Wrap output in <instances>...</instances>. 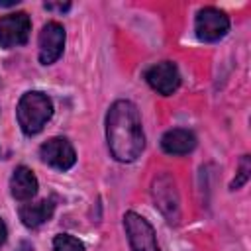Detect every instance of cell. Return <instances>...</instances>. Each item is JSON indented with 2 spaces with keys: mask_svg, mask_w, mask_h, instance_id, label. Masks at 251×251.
<instances>
[{
  "mask_svg": "<svg viewBox=\"0 0 251 251\" xmlns=\"http://www.w3.org/2000/svg\"><path fill=\"white\" fill-rule=\"evenodd\" d=\"M106 141L112 157L120 163L135 161L143 147L145 135L139 110L129 100H116L106 114Z\"/></svg>",
  "mask_w": 251,
  "mask_h": 251,
  "instance_id": "1",
  "label": "cell"
},
{
  "mask_svg": "<svg viewBox=\"0 0 251 251\" xmlns=\"http://www.w3.org/2000/svg\"><path fill=\"white\" fill-rule=\"evenodd\" d=\"M16 114H18V124L22 127V131L25 135H35L51 120L53 102L47 94H43L39 90H29L20 98Z\"/></svg>",
  "mask_w": 251,
  "mask_h": 251,
  "instance_id": "2",
  "label": "cell"
},
{
  "mask_svg": "<svg viewBox=\"0 0 251 251\" xmlns=\"http://www.w3.org/2000/svg\"><path fill=\"white\" fill-rule=\"evenodd\" d=\"M124 227H126V235L131 251H161L155 237V229L143 216L135 212H126Z\"/></svg>",
  "mask_w": 251,
  "mask_h": 251,
  "instance_id": "3",
  "label": "cell"
},
{
  "mask_svg": "<svg viewBox=\"0 0 251 251\" xmlns=\"http://www.w3.org/2000/svg\"><path fill=\"white\" fill-rule=\"evenodd\" d=\"M194 29L200 41L212 43L222 39L227 29H229V18L226 16V12L218 10V8H202L196 14V22H194Z\"/></svg>",
  "mask_w": 251,
  "mask_h": 251,
  "instance_id": "4",
  "label": "cell"
},
{
  "mask_svg": "<svg viewBox=\"0 0 251 251\" xmlns=\"http://www.w3.org/2000/svg\"><path fill=\"white\" fill-rule=\"evenodd\" d=\"M151 192H153L155 206L161 210V214L167 218V222L176 224L180 218V210H178V194L175 188V180L167 173H163L153 180Z\"/></svg>",
  "mask_w": 251,
  "mask_h": 251,
  "instance_id": "5",
  "label": "cell"
},
{
  "mask_svg": "<svg viewBox=\"0 0 251 251\" xmlns=\"http://www.w3.org/2000/svg\"><path fill=\"white\" fill-rule=\"evenodd\" d=\"M31 22L25 12H16L0 18V45L4 49L24 45L29 37Z\"/></svg>",
  "mask_w": 251,
  "mask_h": 251,
  "instance_id": "6",
  "label": "cell"
},
{
  "mask_svg": "<svg viewBox=\"0 0 251 251\" xmlns=\"http://www.w3.org/2000/svg\"><path fill=\"white\" fill-rule=\"evenodd\" d=\"M39 61L43 65L55 63L65 47V27L59 22H47L39 31Z\"/></svg>",
  "mask_w": 251,
  "mask_h": 251,
  "instance_id": "7",
  "label": "cell"
},
{
  "mask_svg": "<svg viewBox=\"0 0 251 251\" xmlns=\"http://www.w3.org/2000/svg\"><path fill=\"white\" fill-rule=\"evenodd\" d=\"M143 76H145L147 84L163 96L173 94L180 84V73H178L176 65L171 61H161V63L151 65Z\"/></svg>",
  "mask_w": 251,
  "mask_h": 251,
  "instance_id": "8",
  "label": "cell"
},
{
  "mask_svg": "<svg viewBox=\"0 0 251 251\" xmlns=\"http://www.w3.org/2000/svg\"><path fill=\"white\" fill-rule=\"evenodd\" d=\"M39 157H41L43 163H47L49 167L59 169V171L71 169L75 165V161H76L75 149H73V145L65 137H51V139H47L39 147Z\"/></svg>",
  "mask_w": 251,
  "mask_h": 251,
  "instance_id": "9",
  "label": "cell"
},
{
  "mask_svg": "<svg viewBox=\"0 0 251 251\" xmlns=\"http://www.w3.org/2000/svg\"><path fill=\"white\" fill-rule=\"evenodd\" d=\"M10 192L20 202L31 200L37 192V178H35L33 171L24 165L16 167L12 173V178H10Z\"/></svg>",
  "mask_w": 251,
  "mask_h": 251,
  "instance_id": "10",
  "label": "cell"
},
{
  "mask_svg": "<svg viewBox=\"0 0 251 251\" xmlns=\"http://www.w3.org/2000/svg\"><path fill=\"white\" fill-rule=\"evenodd\" d=\"M53 212H55V202L51 198H45V200H39V202L24 204L20 208V220L25 227L33 229V227H39L45 222H49Z\"/></svg>",
  "mask_w": 251,
  "mask_h": 251,
  "instance_id": "11",
  "label": "cell"
},
{
  "mask_svg": "<svg viewBox=\"0 0 251 251\" xmlns=\"http://www.w3.org/2000/svg\"><path fill=\"white\" fill-rule=\"evenodd\" d=\"M161 147L169 155H186L196 147V137L188 129L175 127L161 137Z\"/></svg>",
  "mask_w": 251,
  "mask_h": 251,
  "instance_id": "12",
  "label": "cell"
},
{
  "mask_svg": "<svg viewBox=\"0 0 251 251\" xmlns=\"http://www.w3.org/2000/svg\"><path fill=\"white\" fill-rule=\"evenodd\" d=\"M53 251H84V245L69 233H59L53 239Z\"/></svg>",
  "mask_w": 251,
  "mask_h": 251,
  "instance_id": "13",
  "label": "cell"
},
{
  "mask_svg": "<svg viewBox=\"0 0 251 251\" xmlns=\"http://www.w3.org/2000/svg\"><path fill=\"white\" fill-rule=\"evenodd\" d=\"M249 173H251V159H249V155H243V157H241V161H239L237 176H235V178H233V182H231V190L241 188V186L249 180Z\"/></svg>",
  "mask_w": 251,
  "mask_h": 251,
  "instance_id": "14",
  "label": "cell"
},
{
  "mask_svg": "<svg viewBox=\"0 0 251 251\" xmlns=\"http://www.w3.org/2000/svg\"><path fill=\"white\" fill-rule=\"evenodd\" d=\"M45 8H47V10H59V12H67V10L71 8V4H51V2H47V4H45Z\"/></svg>",
  "mask_w": 251,
  "mask_h": 251,
  "instance_id": "15",
  "label": "cell"
},
{
  "mask_svg": "<svg viewBox=\"0 0 251 251\" xmlns=\"http://www.w3.org/2000/svg\"><path fill=\"white\" fill-rule=\"evenodd\" d=\"M6 235H8V229H6V224L0 220V245L6 241Z\"/></svg>",
  "mask_w": 251,
  "mask_h": 251,
  "instance_id": "16",
  "label": "cell"
},
{
  "mask_svg": "<svg viewBox=\"0 0 251 251\" xmlns=\"http://www.w3.org/2000/svg\"><path fill=\"white\" fill-rule=\"evenodd\" d=\"M18 251H33V247H31V243H27V241H22V243L18 245Z\"/></svg>",
  "mask_w": 251,
  "mask_h": 251,
  "instance_id": "17",
  "label": "cell"
}]
</instances>
